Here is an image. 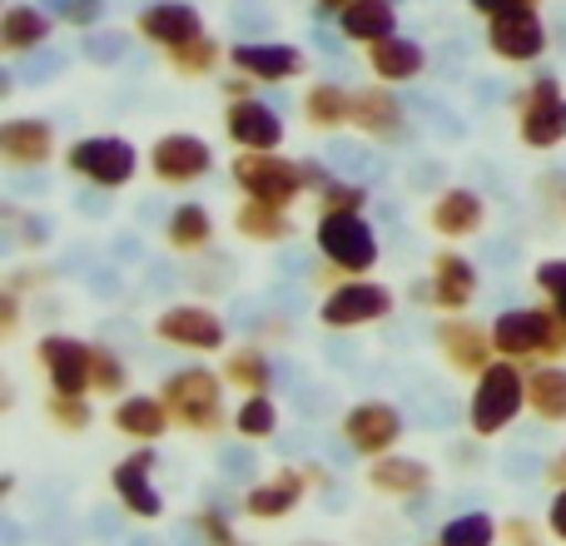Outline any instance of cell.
Masks as SVG:
<instances>
[{
    "mask_svg": "<svg viewBox=\"0 0 566 546\" xmlns=\"http://www.w3.org/2000/svg\"><path fill=\"white\" fill-rule=\"evenodd\" d=\"M492 343L512 363H566V318L547 298L537 308H507L492 318Z\"/></svg>",
    "mask_w": 566,
    "mask_h": 546,
    "instance_id": "obj_1",
    "label": "cell"
},
{
    "mask_svg": "<svg viewBox=\"0 0 566 546\" xmlns=\"http://www.w3.org/2000/svg\"><path fill=\"white\" fill-rule=\"evenodd\" d=\"M522 412H527V363L497 358L488 372L472 378L468 428L478 432V438H502Z\"/></svg>",
    "mask_w": 566,
    "mask_h": 546,
    "instance_id": "obj_2",
    "label": "cell"
},
{
    "mask_svg": "<svg viewBox=\"0 0 566 546\" xmlns=\"http://www.w3.org/2000/svg\"><path fill=\"white\" fill-rule=\"evenodd\" d=\"M159 398H165L169 418L185 432H219L224 422H234L224 412V372L209 368H175L165 382H159Z\"/></svg>",
    "mask_w": 566,
    "mask_h": 546,
    "instance_id": "obj_3",
    "label": "cell"
},
{
    "mask_svg": "<svg viewBox=\"0 0 566 546\" xmlns=\"http://www.w3.org/2000/svg\"><path fill=\"white\" fill-rule=\"evenodd\" d=\"M229 175H234L244 199H264V204H279V209H293L308 195L303 159H289V155H279V149H239Z\"/></svg>",
    "mask_w": 566,
    "mask_h": 546,
    "instance_id": "obj_4",
    "label": "cell"
},
{
    "mask_svg": "<svg viewBox=\"0 0 566 546\" xmlns=\"http://www.w3.org/2000/svg\"><path fill=\"white\" fill-rule=\"evenodd\" d=\"M517 139L537 155L566 145V90L557 75H532L517 95Z\"/></svg>",
    "mask_w": 566,
    "mask_h": 546,
    "instance_id": "obj_5",
    "label": "cell"
},
{
    "mask_svg": "<svg viewBox=\"0 0 566 546\" xmlns=\"http://www.w3.org/2000/svg\"><path fill=\"white\" fill-rule=\"evenodd\" d=\"M65 169L95 189H125L139 175V149L125 135H85L65 149Z\"/></svg>",
    "mask_w": 566,
    "mask_h": 546,
    "instance_id": "obj_6",
    "label": "cell"
},
{
    "mask_svg": "<svg viewBox=\"0 0 566 546\" xmlns=\"http://www.w3.org/2000/svg\"><path fill=\"white\" fill-rule=\"evenodd\" d=\"M313 239H318L323 264L353 273V279H368L378 269V234L363 214H318Z\"/></svg>",
    "mask_w": 566,
    "mask_h": 546,
    "instance_id": "obj_7",
    "label": "cell"
},
{
    "mask_svg": "<svg viewBox=\"0 0 566 546\" xmlns=\"http://www.w3.org/2000/svg\"><path fill=\"white\" fill-rule=\"evenodd\" d=\"M432 343H438L442 363L462 378H478L497 363V343H492V323H478L468 313H442L438 328H432Z\"/></svg>",
    "mask_w": 566,
    "mask_h": 546,
    "instance_id": "obj_8",
    "label": "cell"
},
{
    "mask_svg": "<svg viewBox=\"0 0 566 546\" xmlns=\"http://www.w3.org/2000/svg\"><path fill=\"white\" fill-rule=\"evenodd\" d=\"M214 169V149H209L205 135H189V129H169L149 145V175L169 189L199 185V179Z\"/></svg>",
    "mask_w": 566,
    "mask_h": 546,
    "instance_id": "obj_9",
    "label": "cell"
},
{
    "mask_svg": "<svg viewBox=\"0 0 566 546\" xmlns=\"http://www.w3.org/2000/svg\"><path fill=\"white\" fill-rule=\"evenodd\" d=\"M392 313V288L373 279H343L333 293H323V328H368V323H382Z\"/></svg>",
    "mask_w": 566,
    "mask_h": 546,
    "instance_id": "obj_10",
    "label": "cell"
},
{
    "mask_svg": "<svg viewBox=\"0 0 566 546\" xmlns=\"http://www.w3.org/2000/svg\"><path fill=\"white\" fill-rule=\"evenodd\" d=\"M155 462H159V452H149V442H145L139 452H129V458H119L115 468H109V492H115L119 507L139 522L165 517V492L155 487Z\"/></svg>",
    "mask_w": 566,
    "mask_h": 546,
    "instance_id": "obj_11",
    "label": "cell"
},
{
    "mask_svg": "<svg viewBox=\"0 0 566 546\" xmlns=\"http://www.w3.org/2000/svg\"><path fill=\"white\" fill-rule=\"evenodd\" d=\"M343 442H348L358 458H382L402 442V412L382 398H368V402H353L343 412Z\"/></svg>",
    "mask_w": 566,
    "mask_h": 546,
    "instance_id": "obj_12",
    "label": "cell"
},
{
    "mask_svg": "<svg viewBox=\"0 0 566 546\" xmlns=\"http://www.w3.org/2000/svg\"><path fill=\"white\" fill-rule=\"evenodd\" d=\"M155 333L185 353H224L229 348L224 318H219L214 308H205V303H175V308H165L155 318Z\"/></svg>",
    "mask_w": 566,
    "mask_h": 546,
    "instance_id": "obj_13",
    "label": "cell"
},
{
    "mask_svg": "<svg viewBox=\"0 0 566 546\" xmlns=\"http://www.w3.org/2000/svg\"><path fill=\"white\" fill-rule=\"evenodd\" d=\"M308 492H313V482H308V472H303V462H283V468H274L264 482H254V487L244 492V512L254 522H283L303 507Z\"/></svg>",
    "mask_w": 566,
    "mask_h": 546,
    "instance_id": "obj_14",
    "label": "cell"
},
{
    "mask_svg": "<svg viewBox=\"0 0 566 546\" xmlns=\"http://www.w3.org/2000/svg\"><path fill=\"white\" fill-rule=\"evenodd\" d=\"M229 65L254 75L259 85H289V80H298L308 70V55L298 45H289V40H239L229 50Z\"/></svg>",
    "mask_w": 566,
    "mask_h": 546,
    "instance_id": "obj_15",
    "label": "cell"
},
{
    "mask_svg": "<svg viewBox=\"0 0 566 546\" xmlns=\"http://www.w3.org/2000/svg\"><path fill=\"white\" fill-rule=\"evenodd\" d=\"M488 50L502 65H532L547 55V20L537 10H517V15L488 20Z\"/></svg>",
    "mask_w": 566,
    "mask_h": 546,
    "instance_id": "obj_16",
    "label": "cell"
},
{
    "mask_svg": "<svg viewBox=\"0 0 566 546\" xmlns=\"http://www.w3.org/2000/svg\"><path fill=\"white\" fill-rule=\"evenodd\" d=\"M40 368L50 378V392H90V363H95V343H80L70 333H45L35 348Z\"/></svg>",
    "mask_w": 566,
    "mask_h": 546,
    "instance_id": "obj_17",
    "label": "cell"
},
{
    "mask_svg": "<svg viewBox=\"0 0 566 546\" xmlns=\"http://www.w3.org/2000/svg\"><path fill=\"white\" fill-rule=\"evenodd\" d=\"M478 298V269L458 249H438L428 264V303L438 313H468Z\"/></svg>",
    "mask_w": 566,
    "mask_h": 546,
    "instance_id": "obj_18",
    "label": "cell"
},
{
    "mask_svg": "<svg viewBox=\"0 0 566 546\" xmlns=\"http://www.w3.org/2000/svg\"><path fill=\"white\" fill-rule=\"evenodd\" d=\"M135 30H139V40H149L155 50H179L185 40L205 35V15H199V6H189V0H149L135 15Z\"/></svg>",
    "mask_w": 566,
    "mask_h": 546,
    "instance_id": "obj_19",
    "label": "cell"
},
{
    "mask_svg": "<svg viewBox=\"0 0 566 546\" xmlns=\"http://www.w3.org/2000/svg\"><path fill=\"white\" fill-rule=\"evenodd\" d=\"M348 125L358 129V135L392 145V139H402V129H408V109H402V99L392 95V85L373 80V85L353 90V119Z\"/></svg>",
    "mask_w": 566,
    "mask_h": 546,
    "instance_id": "obj_20",
    "label": "cell"
},
{
    "mask_svg": "<svg viewBox=\"0 0 566 546\" xmlns=\"http://www.w3.org/2000/svg\"><path fill=\"white\" fill-rule=\"evenodd\" d=\"M0 159L10 169H40L55 159V125L40 115L0 119Z\"/></svg>",
    "mask_w": 566,
    "mask_h": 546,
    "instance_id": "obj_21",
    "label": "cell"
},
{
    "mask_svg": "<svg viewBox=\"0 0 566 546\" xmlns=\"http://www.w3.org/2000/svg\"><path fill=\"white\" fill-rule=\"evenodd\" d=\"M224 135L234 149H279L283 145V119L259 95L224 99Z\"/></svg>",
    "mask_w": 566,
    "mask_h": 546,
    "instance_id": "obj_22",
    "label": "cell"
},
{
    "mask_svg": "<svg viewBox=\"0 0 566 546\" xmlns=\"http://www.w3.org/2000/svg\"><path fill=\"white\" fill-rule=\"evenodd\" d=\"M368 487L388 502H418L432 492V468L408 452H382L368 462Z\"/></svg>",
    "mask_w": 566,
    "mask_h": 546,
    "instance_id": "obj_23",
    "label": "cell"
},
{
    "mask_svg": "<svg viewBox=\"0 0 566 546\" xmlns=\"http://www.w3.org/2000/svg\"><path fill=\"white\" fill-rule=\"evenodd\" d=\"M428 224H432V234L448 239V244L472 239V234H482V224H488V199H482L478 189L452 185V189H442V195L432 199Z\"/></svg>",
    "mask_w": 566,
    "mask_h": 546,
    "instance_id": "obj_24",
    "label": "cell"
},
{
    "mask_svg": "<svg viewBox=\"0 0 566 546\" xmlns=\"http://www.w3.org/2000/svg\"><path fill=\"white\" fill-rule=\"evenodd\" d=\"M109 422H115L119 438H135V442H159L169 428H175V418H169L159 392H125V398H115Z\"/></svg>",
    "mask_w": 566,
    "mask_h": 546,
    "instance_id": "obj_25",
    "label": "cell"
},
{
    "mask_svg": "<svg viewBox=\"0 0 566 546\" xmlns=\"http://www.w3.org/2000/svg\"><path fill=\"white\" fill-rule=\"evenodd\" d=\"M50 35H55V15H50L45 6L10 0V6L0 10V50H6V55H30V50H40Z\"/></svg>",
    "mask_w": 566,
    "mask_h": 546,
    "instance_id": "obj_26",
    "label": "cell"
},
{
    "mask_svg": "<svg viewBox=\"0 0 566 546\" xmlns=\"http://www.w3.org/2000/svg\"><path fill=\"white\" fill-rule=\"evenodd\" d=\"M368 70L382 85H408V80H418L428 70V50L412 35H388L378 45H368Z\"/></svg>",
    "mask_w": 566,
    "mask_h": 546,
    "instance_id": "obj_27",
    "label": "cell"
},
{
    "mask_svg": "<svg viewBox=\"0 0 566 546\" xmlns=\"http://www.w3.org/2000/svg\"><path fill=\"white\" fill-rule=\"evenodd\" d=\"M338 35L363 50L398 35V0H358V6H348L338 15Z\"/></svg>",
    "mask_w": 566,
    "mask_h": 546,
    "instance_id": "obj_28",
    "label": "cell"
},
{
    "mask_svg": "<svg viewBox=\"0 0 566 546\" xmlns=\"http://www.w3.org/2000/svg\"><path fill=\"white\" fill-rule=\"evenodd\" d=\"M298 115H303V125L318 129V135L343 129L353 119V90L333 85V80H313V85L303 90V99H298Z\"/></svg>",
    "mask_w": 566,
    "mask_h": 546,
    "instance_id": "obj_29",
    "label": "cell"
},
{
    "mask_svg": "<svg viewBox=\"0 0 566 546\" xmlns=\"http://www.w3.org/2000/svg\"><path fill=\"white\" fill-rule=\"evenodd\" d=\"M234 234L249 239V244H289L298 234V224H293L289 209L264 204V199H244L234 209Z\"/></svg>",
    "mask_w": 566,
    "mask_h": 546,
    "instance_id": "obj_30",
    "label": "cell"
},
{
    "mask_svg": "<svg viewBox=\"0 0 566 546\" xmlns=\"http://www.w3.org/2000/svg\"><path fill=\"white\" fill-rule=\"evenodd\" d=\"M527 408L542 422H566V363L527 368Z\"/></svg>",
    "mask_w": 566,
    "mask_h": 546,
    "instance_id": "obj_31",
    "label": "cell"
},
{
    "mask_svg": "<svg viewBox=\"0 0 566 546\" xmlns=\"http://www.w3.org/2000/svg\"><path fill=\"white\" fill-rule=\"evenodd\" d=\"M165 244L175 254H205L214 244V214L205 204H179L165 224Z\"/></svg>",
    "mask_w": 566,
    "mask_h": 546,
    "instance_id": "obj_32",
    "label": "cell"
},
{
    "mask_svg": "<svg viewBox=\"0 0 566 546\" xmlns=\"http://www.w3.org/2000/svg\"><path fill=\"white\" fill-rule=\"evenodd\" d=\"M165 60H169V70L175 75H185V80H209L219 65L229 60V50L219 45V35H195V40H185L179 50H165Z\"/></svg>",
    "mask_w": 566,
    "mask_h": 546,
    "instance_id": "obj_33",
    "label": "cell"
},
{
    "mask_svg": "<svg viewBox=\"0 0 566 546\" xmlns=\"http://www.w3.org/2000/svg\"><path fill=\"white\" fill-rule=\"evenodd\" d=\"M224 382L239 392H269V382H274V368H269L264 348H254V343H244V348H229L224 353Z\"/></svg>",
    "mask_w": 566,
    "mask_h": 546,
    "instance_id": "obj_34",
    "label": "cell"
},
{
    "mask_svg": "<svg viewBox=\"0 0 566 546\" xmlns=\"http://www.w3.org/2000/svg\"><path fill=\"white\" fill-rule=\"evenodd\" d=\"M229 428H234L239 438H249V442L274 438V432H279V402L269 398V392H244V398H239V412H234V422H229Z\"/></svg>",
    "mask_w": 566,
    "mask_h": 546,
    "instance_id": "obj_35",
    "label": "cell"
},
{
    "mask_svg": "<svg viewBox=\"0 0 566 546\" xmlns=\"http://www.w3.org/2000/svg\"><path fill=\"white\" fill-rule=\"evenodd\" d=\"M497 537H502V522L488 517V512H462V517H452L438 532L442 546H497Z\"/></svg>",
    "mask_w": 566,
    "mask_h": 546,
    "instance_id": "obj_36",
    "label": "cell"
},
{
    "mask_svg": "<svg viewBox=\"0 0 566 546\" xmlns=\"http://www.w3.org/2000/svg\"><path fill=\"white\" fill-rule=\"evenodd\" d=\"M125 388H129L125 358H119L115 348H105V343H95V363H90V392H99V398H125Z\"/></svg>",
    "mask_w": 566,
    "mask_h": 546,
    "instance_id": "obj_37",
    "label": "cell"
},
{
    "mask_svg": "<svg viewBox=\"0 0 566 546\" xmlns=\"http://www.w3.org/2000/svg\"><path fill=\"white\" fill-rule=\"evenodd\" d=\"M45 418H50V428H60V432H85L90 422H95L90 392H50V398H45Z\"/></svg>",
    "mask_w": 566,
    "mask_h": 546,
    "instance_id": "obj_38",
    "label": "cell"
},
{
    "mask_svg": "<svg viewBox=\"0 0 566 546\" xmlns=\"http://www.w3.org/2000/svg\"><path fill=\"white\" fill-rule=\"evenodd\" d=\"M368 189L363 185H353V179H338L333 175L328 185L318 189V214H363L368 209Z\"/></svg>",
    "mask_w": 566,
    "mask_h": 546,
    "instance_id": "obj_39",
    "label": "cell"
},
{
    "mask_svg": "<svg viewBox=\"0 0 566 546\" xmlns=\"http://www.w3.org/2000/svg\"><path fill=\"white\" fill-rule=\"evenodd\" d=\"M532 283H537L542 298L566 318V259H542V264L532 269Z\"/></svg>",
    "mask_w": 566,
    "mask_h": 546,
    "instance_id": "obj_40",
    "label": "cell"
},
{
    "mask_svg": "<svg viewBox=\"0 0 566 546\" xmlns=\"http://www.w3.org/2000/svg\"><path fill=\"white\" fill-rule=\"evenodd\" d=\"M189 527H195L209 546H239V537H234V522H229L224 512H214V507H199L195 517H189Z\"/></svg>",
    "mask_w": 566,
    "mask_h": 546,
    "instance_id": "obj_41",
    "label": "cell"
},
{
    "mask_svg": "<svg viewBox=\"0 0 566 546\" xmlns=\"http://www.w3.org/2000/svg\"><path fill=\"white\" fill-rule=\"evenodd\" d=\"M105 0H65L60 6V25H75V30H95L105 20Z\"/></svg>",
    "mask_w": 566,
    "mask_h": 546,
    "instance_id": "obj_42",
    "label": "cell"
},
{
    "mask_svg": "<svg viewBox=\"0 0 566 546\" xmlns=\"http://www.w3.org/2000/svg\"><path fill=\"white\" fill-rule=\"evenodd\" d=\"M537 199L566 224V175H557V169H552V175H542L537 179Z\"/></svg>",
    "mask_w": 566,
    "mask_h": 546,
    "instance_id": "obj_43",
    "label": "cell"
},
{
    "mask_svg": "<svg viewBox=\"0 0 566 546\" xmlns=\"http://www.w3.org/2000/svg\"><path fill=\"white\" fill-rule=\"evenodd\" d=\"M502 542L507 546H547L542 542V527L532 517H507L502 522Z\"/></svg>",
    "mask_w": 566,
    "mask_h": 546,
    "instance_id": "obj_44",
    "label": "cell"
},
{
    "mask_svg": "<svg viewBox=\"0 0 566 546\" xmlns=\"http://www.w3.org/2000/svg\"><path fill=\"white\" fill-rule=\"evenodd\" d=\"M472 15L497 20V15H517V10H537V0H468Z\"/></svg>",
    "mask_w": 566,
    "mask_h": 546,
    "instance_id": "obj_45",
    "label": "cell"
},
{
    "mask_svg": "<svg viewBox=\"0 0 566 546\" xmlns=\"http://www.w3.org/2000/svg\"><path fill=\"white\" fill-rule=\"evenodd\" d=\"M45 283H55V273L50 269H40V264H25V269H15L6 279V288H15V293H25V288H45Z\"/></svg>",
    "mask_w": 566,
    "mask_h": 546,
    "instance_id": "obj_46",
    "label": "cell"
},
{
    "mask_svg": "<svg viewBox=\"0 0 566 546\" xmlns=\"http://www.w3.org/2000/svg\"><path fill=\"white\" fill-rule=\"evenodd\" d=\"M20 333V293L6 288L0 293V338H15Z\"/></svg>",
    "mask_w": 566,
    "mask_h": 546,
    "instance_id": "obj_47",
    "label": "cell"
},
{
    "mask_svg": "<svg viewBox=\"0 0 566 546\" xmlns=\"http://www.w3.org/2000/svg\"><path fill=\"white\" fill-rule=\"evenodd\" d=\"M254 85H259L254 75H244V70H234V75H224V80H219V95H224V99H249V95H254Z\"/></svg>",
    "mask_w": 566,
    "mask_h": 546,
    "instance_id": "obj_48",
    "label": "cell"
},
{
    "mask_svg": "<svg viewBox=\"0 0 566 546\" xmlns=\"http://www.w3.org/2000/svg\"><path fill=\"white\" fill-rule=\"evenodd\" d=\"M542 482H547L552 492H562V487H566V448H557V452L547 458V468H542Z\"/></svg>",
    "mask_w": 566,
    "mask_h": 546,
    "instance_id": "obj_49",
    "label": "cell"
},
{
    "mask_svg": "<svg viewBox=\"0 0 566 546\" xmlns=\"http://www.w3.org/2000/svg\"><path fill=\"white\" fill-rule=\"evenodd\" d=\"M547 532L557 542H566V487L552 492V512H547Z\"/></svg>",
    "mask_w": 566,
    "mask_h": 546,
    "instance_id": "obj_50",
    "label": "cell"
},
{
    "mask_svg": "<svg viewBox=\"0 0 566 546\" xmlns=\"http://www.w3.org/2000/svg\"><path fill=\"white\" fill-rule=\"evenodd\" d=\"M303 472H308V482H313V487H333V472L323 468V462H303Z\"/></svg>",
    "mask_w": 566,
    "mask_h": 546,
    "instance_id": "obj_51",
    "label": "cell"
},
{
    "mask_svg": "<svg viewBox=\"0 0 566 546\" xmlns=\"http://www.w3.org/2000/svg\"><path fill=\"white\" fill-rule=\"evenodd\" d=\"M348 6H358V0H313V10H318V15H333V20H338Z\"/></svg>",
    "mask_w": 566,
    "mask_h": 546,
    "instance_id": "obj_52",
    "label": "cell"
},
{
    "mask_svg": "<svg viewBox=\"0 0 566 546\" xmlns=\"http://www.w3.org/2000/svg\"><path fill=\"white\" fill-rule=\"evenodd\" d=\"M303 546H318V542H303Z\"/></svg>",
    "mask_w": 566,
    "mask_h": 546,
    "instance_id": "obj_53",
    "label": "cell"
},
{
    "mask_svg": "<svg viewBox=\"0 0 566 546\" xmlns=\"http://www.w3.org/2000/svg\"><path fill=\"white\" fill-rule=\"evenodd\" d=\"M428 546H442V542H428Z\"/></svg>",
    "mask_w": 566,
    "mask_h": 546,
    "instance_id": "obj_54",
    "label": "cell"
},
{
    "mask_svg": "<svg viewBox=\"0 0 566 546\" xmlns=\"http://www.w3.org/2000/svg\"><path fill=\"white\" fill-rule=\"evenodd\" d=\"M239 546H244V542H239Z\"/></svg>",
    "mask_w": 566,
    "mask_h": 546,
    "instance_id": "obj_55",
    "label": "cell"
}]
</instances>
